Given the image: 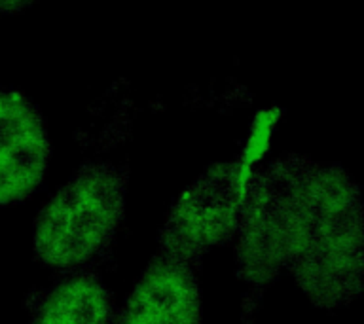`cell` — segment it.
Returning a JSON list of instances; mask_svg holds the SVG:
<instances>
[{"instance_id": "1", "label": "cell", "mask_w": 364, "mask_h": 324, "mask_svg": "<svg viewBox=\"0 0 364 324\" xmlns=\"http://www.w3.org/2000/svg\"><path fill=\"white\" fill-rule=\"evenodd\" d=\"M243 247L266 271L292 266L321 306L351 300L363 277V209L355 182L336 167L287 159L250 195Z\"/></svg>"}, {"instance_id": "4", "label": "cell", "mask_w": 364, "mask_h": 324, "mask_svg": "<svg viewBox=\"0 0 364 324\" xmlns=\"http://www.w3.org/2000/svg\"><path fill=\"white\" fill-rule=\"evenodd\" d=\"M50 153L36 104L21 91L0 90V205L21 201L38 188Z\"/></svg>"}, {"instance_id": "7", "label": "cell", "mask_w": 364, "mask_h": 324, "mask_svg": "<svg viewBox=\"0 0 364 324\" xmlns=\"http://www.w3.org/2000/svg\"><path fill=\"white\" fill-rule=\"evenodd\" d=\"M21 2H0V11L17 10V8H21Z\"/></svg>"}, {"instance_id": "6", "label": "cell", "mask_w": 364, "mask_h": 324, "mask_svg": "<svg viewBox=\"0 0 364 324\" xmlns=\"http://www.w3.org/2000/svg\"><path fill=\"white\" fill-rule=\"evenodd\" d=\"M112 298L101 281L90 275L65 279L34 313L31 324H108Z\"/></svg>"}, {"instance_id": "2", "label": "cell", "mask_w": 364, "mask_h": 324, "mask_svg": "<svg viewBox=\"0 0 364 324\" xmlns=\"http://www.w3.org/2000/svg\"><path fill=\"white\" fill-rule=\"evenodd\" d=\"M125 184L112 165H85L42 207L34 252L46 266L74 267L101 252L124 215Z\"/></svg>"}, {"instance_id": "5", "label": "cell", "mask_w": 364, "mask_h": 324, "mask_svg": "<svg viewBox=\"0 0 364 324\" xmlns=\"http://www.w3.org/2000/svg\"><path fill=\"white\" fill-rule=\"evenodd\" d=\"M119 324H201V292L188 261L159 258L142 273Z\"/></svg>"}, {"instance_id": "3", "label": "cell", "mask_w": 364, "mask_h": 324, "mask_svg": "<svg viewBox=\"0 0 364 324\" xmlns=\"http://www.w3.org/2000/svg\"><path fill=\"white\" fill-rule=\"evenodd\" d=\"M237 180V165H216L182 193L161 233L165 256L186 261L232 232L239 215Z\"/></svg>"}]
</instances>
